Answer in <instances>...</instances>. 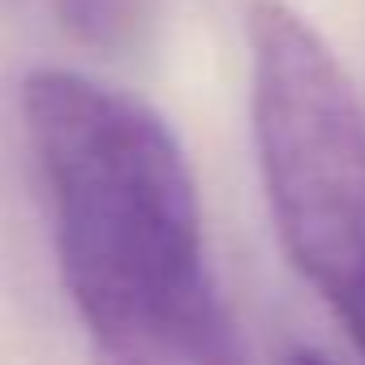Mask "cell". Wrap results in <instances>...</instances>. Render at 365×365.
Listing matches in <instances>:
<instances>
[{
  "label": "cell",
  "instance_id": "obj_1",
  "mask_svg": "<svg viewBox=\"0 0 365 365\" xmlns=\"http://www.w3.org/2000/svg\"><path fill=\"white\" fill-rule=\"evenodd\" d=\"M22 120L52 194L61 279L95 348L133 365L237 361L198 185L163 116L73 69H35Z\"/></svg>",
  "mask_w": 365,
  "mask_h": 365
},
{
  "label": "cell",
  "instance_id": "obj_2",
  "mask_svg": "<svg viewBox=\"0 0 365 365\" xmlns=\"http://www.w3.org/2000/svg\"><path fill=\"white\" fill-rule=\"evenodd\" d=\"M250 112L262 190L288 262L335 305L365 279V103L284 0L250 5Z\"/></svg>",
  "mask_w": 365,
  "mask_h": 365
},
{
  "label": "cell",
  "instance_id": "obj_3",
  "mask_svg": "<svg viewBox=\"0 0 365 365\" xmlns=\"http://www.w3.org/2000/svg\"><path fill=\"white\" fill-rule=\"evenodd\" d=\"M61 26L95 52H125L146 31V0H56Z\"/></svg>",
  "mask_w": 365,
  "mask_h": 365
}]
</instances>
